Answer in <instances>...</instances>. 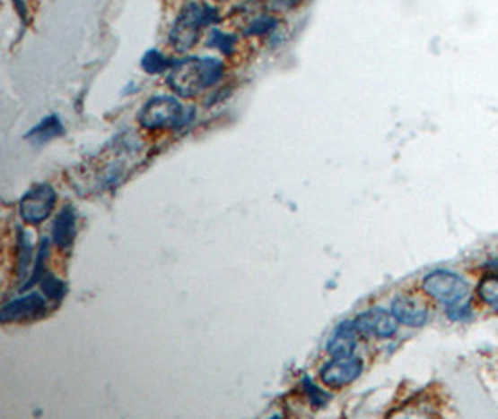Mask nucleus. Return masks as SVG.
<instances>
[{
	"mask_svg": "<svg viewBox=\"0 0 498 419\" xmlns=\"http://www.w3.org/2000/svg\"><path fill=\"white\" fill-rule=\"evenodd\" d=\"M357 334L359 330L357 326H354V322L338 324L327 341V353L332 358L351 356L354 353V348H357Z\"/></svg>",
	"mask_w": 498,
	"mask_h": 419,
	"instance_id": "nucleus-12",
	"label": "nucleus"
},
{
	"mask_svg": "<svg viewBox=\"0 0 498 419\" xmlns=\"http://www.w3.org/2000/svg\"><path fill=\"white\" fill-rule=\"evenodd\" d=\"M57 205V191L49 183L34 184L19 201V217L31 226H39L49 218Z\"/></svg>",
	"mask_w": 498,
	"mask_h": 419,
	"instance_id": "nucleus-6",
	"label": "nucleus"
},
{
	"mask_svg": "<svg viewBox=\"0 0 498 419\" xmlns=\"http://www.w3.org/2000/svg\"><path fill=\"white\" fill-rule=\"evenodd\" d=\"M278 29V19L275 15H258L254 17L249 25L245 27V36L252 38V36H266V34H273Z\"/></svg>",
	"mask_w": 498,
	"mask_h": 419,
	"instance_id": "nucleus-17",
	"label": "nucleus"
},
{
	"mask_svg": "<svg viewBox=\"0 0 498 419\" xmlns=\"http://www.w3.org/2000/svg\"><path fill=\"white\" fill-rule=\"evenodd\" d=\"M217 3H228V0H217Z\"/></svg>",
	"mask_w": 498,
	"mask_h": 419,
	"instance_id": "nucleus-23",
	"label": "nucleus"
},
{
	"mask_svg": "<svg viewBox=\"0 0 498 419\" xmlns=\"http://www.w3.org/2000/svg\"><path fill=\"white\" fill-rule=\"evenodd\" d=\"M299 3H301V0H276V6H278L280 10H292V8H295Z\"/></svg>",
	"mask_w": 498,
	"mask_h": 419,
	"instance_id": "nucleus-22",
	"label": "nucleus"
},
{
	"mask_svg": "<svg viewBox=\"0 0 498 419\" xmlns=\"http://www.w3.org/2000/svg\"><path fill=\"white\" fill-rule=\"evenodd\" d=\"M478 295L491 310L498 312V274L482 279L478 286Z\"/></svg>",
	"mask_w": 498,
	"mask_h": 419,
	"instance_id": "nucleus-18",
	"label": "nucleus"
},
{
	"mask_svg": "<svg viewBox=\"0 0 498 419\" xmlns=\"http://www.w3.org/2000/svg\"><path fill=\"white\" fill-rule=\"evenodd\" d=\"M31 235L27 231H19V239H17V269H19V278L25 276V272L31 267L32 261V243H31Z\"/></svg>",
	"mask_w": 498,
	"mask_h": 419,
	"instance_id": "nucleus-16",
	"label": "nucleus"
},
{
	"mask_svg": "<svg viewBox=\"0 0 498 419\" xmlns=\"http://www.w3.org/2000/svg\"><path fill=\"white\" fill-rule=\"evenodd\" d=\"M197 115L195 108H185L172 96H155L140 108L136 120L146 131H178Z\"/></svg>",
	"mask_w": 498,
	"mask_h": 419,
	"instance_id": "nucleus-4",
	"label": "nucleus"
},
{
	"mask_svg": "<svg viewBox=\"0 0 498 419\" xmlns=\"http://www.w3.org/2000/svg\"><path fill=\"white\" fill-rule=\"evenodd\" d=\"M138 151H140V142L136 138L118 136L114 146L103 151L105 160L96 158L90 165V168H93V174H96L90 181L93 189L109 191L120 184L131 170V165H127V162H133V160L129 157L136 155Z\"/></svg>",
	"mask_w": 498,
	"mask_h": 419,
	"instance_id": "nucleus-3",
	"label": "nucleus"
},
{
	"mask_svg": "<svg viewBox=\"0 0 498 419\" xmlns=\"http://www.w3.org/2000/svg\"><path fill=\"white\" fill-rule=\"evenodd\" d=\"M219 21V10L209 6L207 3H202V0H187L170 29L169 43L178 53H187L197 45L202 30L205 27L217 25Z\"/></svg>",
	"mask_w": 498,
	"mask_h": 419,
	"instance_id": "nucleus-2",
	"label": "nucleus"
},
{
	"mask_svg": "<svg viewBox=\"0 0 498 419\" xmlns=\"http://www.w3.org/2000/svg\"><path fill=\"white\" fill-rule=\"evenodd\" d=\"M363 372V362L357 356H340L332 358L328 363H325L319 371V377L325 386L342 389L349 386L351 382L357 381Z\"/></svg>",
	"mask_w": 498,
	"mask_h": 419,
	"instance_id": "nucleus-7",
	"label": "nucleus"
},
{
	"mask_svg": "<svg viewBox=\"0 0 498 419\" xmlns=\"http://www.w3.org/2000/svg\"><path fill=\"white\" fill-rule=\"evenodd\" d=\"M176 60L169 58L166 55H162L157 49H152L148 53H144L140 60V67L142 72L148 73V75H162V73H169Z\"/></svg>",
	"mask_w": 498,
	"mask_h": 419,
	"instance_id": "nucleus-14",
	"label": "nucleus"
},
{
	"mask_svg": "<svg viewBox=\"0 0 498 419\" xmlns=\"http://www.w3.org/2000/svg\"><path fill=\"white\" fill-rule=\"evenodd\" d=\"M224 79V64L219 58L187 56L176 60L166 84L183 99H193L202 91L215 88Z\"/></svg>",
	"mask_w": 498,
	"mask_h": 419,
	"instance_id": "nucleus-1",
	"label": "nucleus"
},
{
	"mask_svg": "<svg viewBox=\"0 0 498 419\" xmlns=\"http://www.w3.org/2000/svg\"><path fill=\"white\" fill-rule=\"evenodd\" d=\"M47 313V302L41 298L38 293H31L21 298H15L0 310V321L3 322H12V321H21V319H32V317H41Z\"/></svg>",
	"mask_w": 498,
	"mask_h": 419,
	"instance_id": "nucleus-9",
	"label": "nucleus"
},
{
	"mask_svg": "<svg viewBox=\"0 0 498 419\" xmlns=\"http://www.w3.org/2000/svg\"><path fill=\"white\" fill-rule=\"evenodd\" d=\"M12 3H13V8L17 12L19 19L27 25V21H29V6H27L25 0H12Z\"/></svg>",
	"mask_w": 498,
	"mask_h": 419,
	"instance_id": "nucleus-21",
	"label": "nucleus"
},
{
	"mask_svg": "<svg viewBox=\"0 0 498 419\" xmlns=\"http://www.w3.org/2000/svg\"><path fill=\"white\" fill-rule=\"evenodd\" d=\"M394 317L406 326H413V329H418V326H424L425 321H428V306L416 296H396L392 300V310Z\"/></svg>",
	"mask_w": 498,
	"mask_h": 419,
	"instance_id": "nucleus-10",
	"label": "nucleus"
},
{
	"mask_svg": "<svg viewBox=\"0 0 498 419\" xmlns=\"http://www.w3.org/2000/svg\"><path fill=\"white\" fill-rule=\"evenodd\" d=\"M77 211L71 205L62 207V211L58 213V217L55 218L53 224V241L60 250H69L75 243L77 237Z\"/></svg>",
	"mask_w": 498,
	"mask_h": 419,
	"instance_id": "nucleus-11",
	"label": "nucleus"
},
{
	"mask_svg": "<svg viewBox=\"0 0 498 419\" xmlns=\"http://www.w3.org/2000/svg\"><path fill=\"white\" fill-rule=\"evenodd\" d=\"M422 287L432 298L448 306V317L452 321H459L468 315V286L461 276L448 270H435L424 278Z\"/></svg>",
	"mask_w": 498,
	"mask_h": 419,
	"instance_id": "nucleus-5",
	"label": "nucleus"
},
{
	"mask_svg": "<svg viewBox=\"0 0 498 419\" xmlns=\"http://www.w3.org/2000/svg\"><path fill=\"white\" fill-rule=\"evenodd\" d=\"M237 41H240V39H237V36H233L230 32H224V30H219V29H211L209 38H207V47L221 51L224 56H233L235 51H237Z\"/></svg>",
	"mask_w": 498,
	"mask_h": 419,
	"instance_id": "nucleus-15",
	"label": "nucleus"
},
{
	"mask_svg": "<svg viewBox=\"0 0 498 419\" xmlns=\"http://www.w3.org/2000/svg\"><path fill=\"white\" fill-rule=\"evenodd\" d=\"M353 322H354V326H357L359 334H368L377 339H387L398 332L399 321L394 317L392 312L375 308V310L361 313Z\"/></svg>",
	"mask_w": 498,
	"mask_h": 419,
	"instance_id": "nucleus-8",
	"label": "nucleus"
},
{
	"mask_svg": "<svg viewBox=\"0 0 498 419\" xmlns=\"http://www.w3.org/2000/svg\"><path fill=\"white\" fill-rule=\"evenodd\" d=\"M64 134H66V127H64L62 120L58 118V115L51 114V115H45V118H41V122L34 129H31L25 138L31 140V142L36 146H43Z\"/></svg>",
	"mask_w": 498,
	"mask_h": 419,
	"instance_id": "nucleus-13",
	"label": "nucleus"
},
{
	"mask_svg": "<svg viewBox=\"0 0 498 419\" xmlns=\"http://www.w3.org/2000/svg\"><path fill=\"white\" fill-rule=\"evenodd\" d=\"M39 284H41V291H43L45 298H51V300H57V302H60L64 298L66 284L62 282V279H58L57 276L45 274Z\"/></svg>",
	"mask_w": 498,
	"mask_h": 419,
	"instance_id": "nucleus-20",
	"label": "nucleus"
},
{
	"mask_svg": "<svg viewBox=\"0 0 498 419\" xmlns=\"http://www.w3.org/2000/svg\"><path fill=\"white\" fill-rule=\"evenodd\" d=\"M301 386H302L304 395L308 398V403H310L314 408H323L328 403L330 395L327 391H323L319 386H316L308 377L302 379Z\"/></svg>",
	"mask_w": 498,
	"mask_h": 419,
	"instance_id": "nucleus-19",
	"label": "nucleus"
}]
</instances>
